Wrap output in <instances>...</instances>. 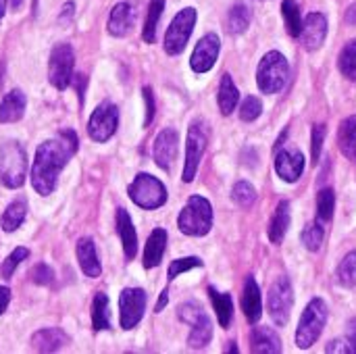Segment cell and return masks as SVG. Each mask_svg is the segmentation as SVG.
Returning a JSON list of instances; mask_svg holds the SVG:
<instances>
[{
	"label": "cell",
	"instance_id": "cell-10",
	"mask_svg": "<svg viewBox=\"0 0 356 354\" xmlns=\"http://www.w3.org/2000/svg\"><path fill=\"white\" fill-rule=\"evenodd\" d=\"M119 125V108L111 102H102L88 121V134L94 142H106L113 138Z\"/></svg>",
	"mask_w": 356,
	"mask_h": 354
},
{
	"label": "cell",
	"instance_id": "cell-1",
	"mask_svg": "<svg viewBox=\"0 0 356 354\" xmlns=\"http://www.w3.org/2000/svg\"><path fill=\"white\" fill-rule=\"evenodd\" d=\"M77 136L73 129H63L56 138L44 142L35 150V159L31 165V186L38 194L48 196L56 188L58 173L71 161L77 150Z\"/></svg>",
	"mask_w": 356,
	"mask_h": 354
},
{
	"label": "cell",
	"instance_id": "cell-3",
	"mask_svg": "<svg viewBox=\"0 0 356 354\" xmlns=\"http://www.w3.org/2000/svg\"><path fill=\"white\" fill-rule=\"evenodd\" d=\"M179 230L186 236H207L213 227V207L202 196H192L177 219Z\"/></svg>",
	"mask_w": 356,
	"mask_h": 354
},
{
	"label": "cell",
	"instance_id": "cell-19",
	"mask_svg": "<svg viewBox=\"0 0 356 354\" xmlns=\"http://www.w3.org/2000/svg\"><path fill=\"white\" fill-rule=\"evenodd\" d=\"M167 250V232L163 227H156L148 242H146V248H144V267L146 269H152V267H159L161 261H163V255Z\"/></svg>",
	"mask_w": 356,
	"mask_h": 354
},
{
	"label": "cell",
	"instance_id": "cell-37",
	"mask_svg": "<svg viewBox=\"0 0 356 354\" xmlns=\"http://www.w3.org/2000/svg\"><path fill=\"white\" fill-rule=\"evenodd\" d=\"M325 223H321L319 219L315 221V223H311V225H307L305 227V232H302V244L309 248V250H319L321 248V244H323V238H325V227H323Z\"/></svg>",
	"mask_w": 356,
	"mask_h": 354
},
{
	"label": "cell",
	"instance_id": "cell-23",
	"mask_svg": "<svg viewBox=\"0 0 356 354\" xmlns=\"http://www.w3.org/2000/svg\"><path fill=\"white\" fill-rule=\"evenodd\" d=\"M67 342V336L63 330L58 328H46V330H40L38 334H33L31 338V344L35 351L40 353H56L65 346Z\"/></svg>",
	"mask_w": 356,
	"mask_h": 354
},
{
	"label": "cell",
	"instance_id": "cell-16",
	"mask_svg": "<svg viewBox=\"0 0 356 354\" xmlns=\"http://www.w3.org/2000/svg\"><path fill=\"white\" fill-rule=\"evenodd\" d=\"M327 35V19L321 13H311L305 21H302V29H300V40L302 46L307 50H317L323 40Z\"/></svg>",
	"mask_w": 356,
	"mask_h": 354
},
{
	"label": "cell",
	"instance_id": "cell-39",
	"mask_svg": "<svg viewBox=\"0 0 356 354\" xmlns=\"http://www.w3.org/2000/svg\"><path fill=\"white\" fill-rule=\"evenodd\" d=\"M236 204H240L242 209H248L252 207V202L257 200V190L248 184V182H238L234 186V192H232Z\"/></svg>",
	"mask_w": 356,
	"mask_h": 354
},
{
	"label": "cell",
	"instance_id": "cell-51",
	"mask_svg": "<svg viewBox=\"0 0 356 354\" xmlns=\"http://www.w3.org/2000/svg\"><path fill=\"white\" fill-rule=\"evenodd\" d=\"M71 15H73V2H69V4L63 6V17H60V19H63V21H65V17L71 19Z\"/></svg>",
	"mask_w": 356,
	"mask_h": 354
},
{
	"label": "cell",
	"instance_id": "cell-34",
	"mask_svg": "<svg viewBox=\"0 0 356 354\" xmlns=\"http://www.w3.org/2000/svg\"><path fill=\"white\" fill-rule=\"evenodd\" d=\"M282 13H284V21H286L288 33H290L292 38H298V35H300V29H302V19H300L298 4H296L294 0H284Z\"/></svg>",
	"mask_w": 356,
	"mask_h": 354
},
{
	"label": "cell",
	"instance_id": "cell-48",
	"mask_svg": "<svg viewBox=\"0 0 356 354\" xmlns=\"http://www.w3.org/2000/svg\"><path fill=\"white\" fill-rule=\"evenodd\" d=\"M342 342H332L330 346H327V353H353L350 351V346H340Z\"/></svg>",
	"mask_w": 356,
	"mask_h": 354
},
{
	"label": "cell",
	"instance_id": "cell-53",
	"mask_svg": "<svg viewBox=\"0 0 356 354\" xmlns=\"http://www.w3.org/2000/svg\"><path fill=\"white\" fill-rule=\"evenodd\" d=\"M21 6V0H13V8H19Z\"/></svg>",
	"mask_w": 356,
	"mask_h": 354
},
{
	"label": "cell",
	"instance_id": "cell-20",
	"mask_svg": "<svg viewBox=\"0 0 356 354\" xmlns=\"http://www.w3.org/2000/svg\"><path fill=\"white\" fill-rule=\"evenodd\" d=\"M117 232L121 236V244H123V252L127 259H134L138 252V236L134 230V221L129 219L125 209L117 211Z\"/></svg>",
	"mask_w": 356,
	"mask_h": 354
},
{
	"label": "cell",
	"instance_id": "cell-13",
	"mask_svg": "<svg viewBox=\"0 0 356 354\" xmlns=\"http://www.w3.org/2000/svg\"><path fill=\"white\" fill-rule=\"evenodd\" d=\"M219 50H221V40L217 33H207L194 48L192 52V58H190V65L196 73H207L213 69L217 56H219Z\"/></svg>",
	"mask_w": 356,
	"mask_h": 354
},
{
	"label": "cell",
	"instance_id": "cell-36",
	"mask_svg": "<svg viewBox=\"0 0 356 354\" xmlns=\"http://www.w3.org/2000/svg\"><path fill=\"white\" fill-rule=\"evenodd\" d=\"M334 207H336V194L334 190L325 188L317 196V219L321 223H327L334 217Z\"/></svg>",
	"mask_w": 356,
	"mask_h": 354
},
{
	"label": "cell",
	"instance_id": "cell-32",
	"mask_svg": "<svg viewBox=\"0 0 356 354\" xmlns=\"http://www.w3.org/2000/svg\"><path fill=\"white\" fill-rule=\"evenodd\" d=\"M165 10V0H150V6H148V17H146V23H144V42L152 44L154 38H156V27H159V21H161V15Z\"/></svg>",
	"mask_w": 356,
	"mask_h": 354
},
{
	"label": "cell",
	"instance_id": "cell-29",
	"mask_svg": "<svg viewBox=\"0 0 356 354\" xmlns=\"http://www.w3.org/2000/svg\"><path fill=\"white\" fill-rule=\"evenodd\" d=\"M209 296H211V300H213V307H215L219 325H221V328H229L232 317H234V303H232V296H229V294H221V292H217L215 288H209Z\"/></svg>",
	"mask_w": 356,
	"mask_h": 354
},
{
	"label": "cell",
	"instance_id": "cell-5",
	"mask_svg": "<svg viewBox=\"0 0 356 354\" xmlns=\"http://www.w3.org/2000/svg\"><path fill=\"white\" fill-rule=\"evenodd\" d=\"M325 321H327L325 303L321 298H313L309 303V307L305 309V313L300 317V323H298V332H296L298 348H302V351L311 348L319 340V336H321V332L325 328Z\"/></svg>",
	"mask_w": 356,
	"mask_h": 354
},
{
	"label": "cell",
	"instance_id": "cell-22",
	"mask_svg": "<svg viewBox=\"0 0 356 354\" xmlns=\"http://www.w3.org/2000/svg\"><path fill=\"white\" fill-rule=\"evenodd\" d=\"M250 344H252V353H282V340L271 328H254L250 334Z\"/></svg>",
	"mask_w": 356,
	"mask_h": 354
},
{
	"label": "cell",
	"instance_id": "cell-24",
	"mask_svg": "<svg viewBox=\"0 0 356 354\" xmlns=\"http://www.w3.org/2000/svg\"><path fill=\"white\" fill-rule=\"evenodd\" d=\"M25 113V94L19 90L8 92L0 102V123H15Z\"/></svg>",
	"mask_w": 356,
	"mask_h": 354
},
{
	"label": "cell",
	"instance_id": "cell-47",
	"mask_svg": "<svg viewBox=\"0 0 356 354\" xmlns=\"http://www.w3.org/2000/svg\"><path fill=\"white\" fill-rule=\"evenodd\" d=\"M348 344H350V351L356 353V319H353L350 323H348Z\"/></svg>",
	"mask_w": 356,
	"mask_h": 354
},
{
	"label": "cell",
	"instance_id": "cell-38",
	"mask_svg": "<svg viewBox=\"0 0 356 354\" xmlns=\"http://www.w3.org/2000/svg\"><path fill=\"white\" fill-rule=\"evenodd\" d=\"M338 282L342 286H355L356 284V252H348L344 261L338 267Z\"/></svg>",
	"mask_w": 356,
	"mask_h": 354
},
{
	"label": "cell",
	"instance_id": "cell-30",
	"mask_svg": "<svg viewBox=\"0 0 356 354\" xmlns=\"http://www.w3.org/2000/svg\"><path fill=\"white\" fill-rule=\"evenodd\" d=\"M25 215H27V204L23 200H15L6 207V211L2 213V219H0V225L4 232H15L23 225L25 221Z\"/></svg>",
	"mask_w": 356,
	"mask_h": 354
},
{
	"label": "cell",
	"instance_id": "cell-15",
	"mask_svg": "<svg viewBox=\"0 0 356 354\" xmlns=\"http://www.w3.org/2000/svg\"><path fill=\"white\" fill-rule=\"evenodd\" d=\"M305 154L296 148H284L275 156V171L284 182H296L305 171Z\"/></svg>",
	"mask_w": 356,
	"mask_h": 354
},
{
	"label": "cell",
	"instance_id": "cell-9",
	"mask_svg": "<svg viewBox=\"0 0 356 354\" xmlns=\"http://www.w3.org/2000/svg\"><path fill=\"white\" fill-rule=\"evenodd\" d=\"M207 129L202 121H194L188 129V142H186V165H184V182L190 184L196 177L200 159L207 150Z\"/></svg>",
	"mask_w": 356,
	"mask_h": 354
},
{
	"label": "cell",
	"instance_id": "cell-7",
	"mask_svg": "<svg viewBox=\"0 0 356 354\" xmlns=\"http://www.w3.org/2000/svg\"><path fill=\"white\" fill-rule=\"evenodd\" d=\"M196 25V10L194 8H184L175 15V19L171 21L167 33H165V52L175 56L179 52H184L192 29Z\"/></svg>",
	"mask_w": 356,
	"mask_h": 354
},
{
	"label": "cell",
	"instance_id": "cell-49",
	"mask_svg": "<svg viewBox=\"0 0 356 354\" xmlns=\"http://www.w3.org/2000/svg\"><path fill=\"white\" fill-rule=\"evenodd\" d=\"M167 303H169V292L163 290V292H161V298H159V303H156V313H161V311L165 309Z\"/></svg>",
	"mask_w": 356,
	"mask_h": 354
},
{
	"label": "cell",
	"instance_id": "cell-31",
	"mask_svg": "<svg viewBox=\"0 0 356 354\" xmlns=\"http://www.w3.org/2000/svg\"><path fill=\"white\" fill-rule=\"evenodd\" d=\"M92 323L96 332L111 330V315H108V298L106 294L98 292L92 303Z\"/></svg>",
	"mask_w": 356,
	"mask_h": 354
},
{
	"label": "cell",
	"instance_id": "cell-50",
	"mask_svg": "<svg viewBox=\"0 0 356 354\" xmlns=\"http://www.w3.org/2000/svg\"><path fill=\"white\" fill-rule=\"evenodd\" d=\"M346 21H348L350 25H356V2L346 10Z\"/></svg>",
	"mask_w": 356,
	"mask_h": 354
},
{
	"label": "cell",
	"instance_id": "cell-4",
	"mask_svg": "<svg viewBox=\"0 0 356 354\" xmlns=\"http://www.w3.org/2000/svg\"><path fill=\"white\" fill-rule=\"evenodd\" d=\"M27 173V156L19 142H4L0 146V182L2 186L17 190L23 186Z\"/></svg>",
	"mask_w": 356,
	"mask_h": 354
},
{
	"label": "cell",
	"instance_id": "cell-33",
	"mask_svg": "<svg viewBox=\"0 0 356 354\" xmlns=\"http://www.w3.org/2000/svg\"><path fill=\"white\" fill-rule=\"evenodd\" d=\"M250 25V8L242 2L234 4L229 15H227V29L232 33H242Z\"/></svg>",
	"mask_w": 356,
	"mask_h": 354
},
{
	"label": "cell",
	"instance_id": "cell-44",
	"mask_svg": "<svg viewBox=\"0 0 356 354\" xmlns=\"http://www.w3.org/2000/svg\"><path fill=\"white\" fill-rule=\"evenodd\" d=\"M31 280L35 282V284H42V286H48L50 282H52V277H54V271L48 267V265H44V263H40V265H35L33 269H31Z\"/></svg>",
	"mask_w": 356,
	"mask_h": 354
},
{
	"label": "cell",
	"instance_id": "cell-6",
	"mask_svg": "<svg viewBox=\"0 0 356 354\" xmlns=\"http://www.w3.org/2000/svg\"><path fill=\"white\" fill-rule=\"evenodd\" d=\"M127 192H129V198L140 209H146V211H154V209H159V207H163L167 202L165 186L154 175H148V173H140L129 184Z\"/></svg>",
	"mask_w": 356,
	"mask_h": 354
},
{
	"label": "cell",
	"instance_id": "cell-45",
	"mask_svg": "<svg viewBox=\"0 0 356 354\" xmlns=\"http://www.w3.org/2000/svg\"><path fill=\"white\" fill-rule=\"evenodd\" d=\"M144 100H146V119H144V125H150L152 119H154V98H152V90L150 88H144Z\"/></svg>",
	"mask_w": 356,
	"mask_h": 354
},
{
	"label": "cell",
	"instance_id": "cell-11",
	"mask_svg": "<svg viewBox=\"0 0 356 354\" xmlns=\"http://www.w3.org/2000/svg\"><path fill=\"white\" fill-rule=\"evenodd\" d=\"M146 292L142 288H125L119 296V315H121V328L123 330H134L146 311Z\"/></svg>",
	"mask_w": 356,
	"mask_h": 354
},
{
	"label": "cell",
	"instance_id": "cell-43",
	"mask_svg": "<svg viewBox=\"0 0 356 354\" xmlns=\"http://www.w3.org/2000/svg\"><path fill=\"white\" fill-rule=\"evenodd\" d=\"M325 125H315L313 127V154H311V163L317 165L321 159V148H323V140H325Z\"/></svg>",
	"mask_w": 356,
	"mask_h": 354
},
{
	"label": "cell",
	"instance_id": "cell-18",
	"mask_svg": "<svg viewBox=\"0 0 356 354\" xmlns=\"http://www.w3.org/2000/svg\"><path fill=\"white\" fill-rule=\"evenodd\" d=\"M242 311L250 323H257L263 315V303H261V288L254 277H248L242 292Z\"/></svg>",
	"mask_w": 356,
	"mask_h": 354
},
{
	"label": "cell",
	"instance_id": "cell-17",
	"mask_svg": "<svg viewBox=\"0 0 356 354\" xmlns=\"http://www.w3.org/2000/svg\"><path fill=\"white\" fill-rule=\"evenodd\" d=\"M136 23V10L129 2H119L113 6L111 10V17H108V33L111 35H117V38H123L131 31Z\"/></svg>",
	"mask_w": 356,
	"mask_h": 354
},
{
	"label": "cell",
	"instance_id": "cell-21",
	"mask_svg": "<svg viewBox=\"0 0 356 354\" xmlns=\"http://www.w3.org/2000/svg\"><path fill=\"white\" fill-rule=\"evenodd\" d=\"M77 259H79V267L88 277H100V261L96 255V246L90 238H81L77 242Z\"/></svg>",
	"mask_w": 356,
	"mask_h": 354
},
{
	"label": "cell",
	"instance_id": "cell-12",
	"mask_svg": "<svg viewBox=\"0 0 356 354\" xmlns=\"http://www.w3.org/2000/svg\"><path fill=\"white\" fill-rule=\"evenodd\" d=\"M269 311H271V317L273 321L284 328L290 319V311H292V305H294V294H292V284L288 277H280L273 286H271V292H269Z\"/></svg>",
	"mask_w": 356,
	"mask_h": 354
},
{
	"label": "cell",
	"instance_id": "cell-8",
	"mask_svg": "<svg viewBox=\"0 0 356 354\" xmlns=\"http://www.w3.org/2000/svg\"><path fill=\"white\" fill-rule=\"evenodd\" d=\"M73 65H75L73 48L69 44H56L50 52V63H48V79L56 90H65L71 83Z\"/></svg>",
	"mask_w": 356,
	"mask_h": 354
},
{
	"label": "cell",
	"instance_id": "cell-14",
	"mask_svg": "<svg viewBox=\"0 0 356 354\" xmlns=\"http://www.w3.org/2000/svg\"><path fill=\"white\" fill-rule=\"evenodd\" d=\"M177 148H179V136L175 129L167 127L163 129L156 140H154V161L161 169L169 171L175 156H177Z\"/></svg>",
	"mask_w": 356,
	"mask_h": 354
},
{
	"label": "cell",
	"instance_id": "cell-41",
	"mask_svg": "<svg viewBox=\"0 0 356 354\" xmlns=\"http://www.w3.org/2000/svg\"><path fill=\"white\" fill-rule=\"evenodd\" d=\"M27 257H29V250H27V248H15V250L8 255V259L2 263V275H4V277H10V275L15 273V269H17Z\"/></svg>",
	"mask_w": 356,
	"mask_h": 354
},
{
	"label": "cell",
	"instance_id": "cell-52",
	"mask_svg": "<svg viewBox=\"0 0 356 354\" xmlns=\"http://www.w3.org/2000/svg\"><path fill=\"white\" fill-rule=\"evenodd\" d=\"M4 10H6V0H0V21L4 17Z\"/></svg>",
	"mask_w": 356,
	"mask_h": 354
},
{
	"label": "cell",
	"instance_id": "cell-40",
	"mask_svg": "<svg viewBox=\"0 0 356 354\" xmlns=\"http://www.w3.org/2000/svg\"><path fill=\"white\" fill-rule=\"evenodd\" d=\"M263 111V104L257 96H246L240 106V119L242 121H254Z\"/></svg>",
	"mask_w": 356,
	"mask_h": 354
},
{
	"label": "cell",
	"instance_id": "cell-26",
	"mask_svg": "<svg viewBox=\"0 0 356 354\" xmlns=\"http://www.w3.org/2000/svg\"><path fill=\"white\" fill-rule=\"evenodd\" d=\"M190 325H192V334H190V340H188L190 346L192 348H204L213 338V323H211L209 315L202 311Z\"/></svg>",
	"mask_w": 356,
	"mask_h": 354
},
{
	"label": "cell",
	"instance_id": "cell-28",
	"mask_svg": "<svg viewBox=\"0 0 356 354\" xmlns=\"http://www.w3.org/2000/svg\"><path fill=\"white\" fill-rule=\"evenodd\" d=\"M338 144H340L342 154H344L348 161H356V115L348 117V119L340 125Z\"/></svg>",
	"mask_w": 356,
	"mask_h": 354
},
{
	"label": "cell",
	"instance_id": "cell-27",
	"mask_svg": "<svg viewBox=\"0 0 356 354\" xmlns=\"http://www.w3.org/2000/svg\"><path fill=\"white\" fill-rule=\"evenodd\" d=\"M217 100H219V108H221V113H223V115H232V113H234V108L238 106L240 92H238V88H236V83H234L232 75H223V77H221V83H219V96H217Z\"/></svg>",
	"mask_w": 356,
	"mask_h": 354
},
{
	"label": "cell",
	"instance_id": "cell-2",
	"mask_svg": "<svg viewBox=\"0 0 356 354\" xmlns=\"http://www.w3.org/2000/svg\"><path fill=\"white\" fill-rule=\"evenodd\" d=\"M290 77V65L286 56L277 50H271L263 56L257 71V83L263 94H277L286 88Z\"/></svg>",
	"mask_w": 356,
	"mask_h": 354
},
{
	"label": "cell",
	"instance_id": "cell-42",
	"mask_svg": "<svg viewBox=\"0 0 356 354\" xmlns=\"http://www.w3.org/2000/svg\"><path fill=\"white\" fill-rule=\"evenodd\" d=\"M194 267H202V261L196 259V257L177 259V261H173L171 267H169V280H175L179 273H186V271H190V269H194Z\"/></svg>",
	"mask_w": 356,
	"mask_h": 354
},
{
	"label": "cell",
	"instance_id": "cell-25",
	"mask_svg": "<svg viewBox=\"0 0 356 354\" xmlns=\"http://www.w3.org/2000/svg\"><path fill=\"white\" fill-rule=\"evenodd\" d=\"M290 227V202L282 200L273 213V219H271V225H269V240L273 244H282L286 232Z\"/></svg>",
	"mask_w": 356,
	"mask_h": 354
},
{
	"label": "cell",
	"instance_id": "cell-46",
	"mask_svg": "<svg viewBox=\"0 0 356 354\" xmlns=\"http://www.w3.org/2000/svg\"><path fill=\"white\" fill-rule=\"evenodd\" d=\"M8 300H10V290H8V288H4V286H0V315L6 311Z\"/></svg>",
	"mask_w": 356,
	"mask_h": 354
},
{
	"label": "cell",
	"instance_id": "cell-35",
	"mask_svg": "<svg viewBox=\"0 0 356 354\" xmlns=\"http://www.w3.org/2000/svg\"><path fill=\"white\" fill-rule=\"evenodd\" d=\"M338 67L342 71L344 77L356 81V40L348 42L342 52H340V61H338Z\"/></svg>",
	"mask_w": 356,
	"mask_h": 354
}]
</instances>
